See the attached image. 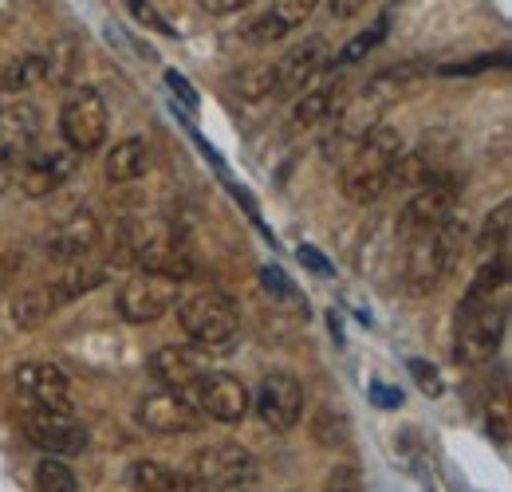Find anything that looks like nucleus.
<instances>
[{"instance_id":"24","label":"nucleus","mask_w":512,"mask_h":492,"mask_svg":"<svg viewBox=\"0 0 512 492\" xmlns=\"http://www.w3.org/2000/svg\"><path fill=\"white\" fill-rule=\"evenodd\" d=\"M127 477L138 492H205L190 473H182L174 465H162V461H134Z\"/></svg>"},{"instance_id":"27","label":"nucleus","mask_w":512,"mask_h":492,"mask_svg":"<svg viewBox=\"0 0 512 492\" xmlns=\"http://www.w3.org/2000/svg\"><path fill=\"white\" fill-rule=\"evenodd\" d=\"M44 79H48L44 56H16L0 67V91H8V95H24V91L40 87Z\"/></svg>"},{"instance_id":"12","label":"nucleus","mask_w":512,"mask_h":492,"mask_svg":"<svg viewBox=\"0 0 512 492\" xmlns=\"http://www.w3.org/2000/svg\"><path fill=\"white\" fill-rule=\"evenodd\" d=\"M174 304H178V284L166 276L138 272L119 288V315L127 323H158Z\"/></svg>"},{"instance_id":"14","label":"nucleus","mask_w":512,"mask_h":492,"mask_svg":"<svg viewBox=\"0 0 512 492\" xmlns=\"http://www.w3.org/2000/svg\"><path fill=\"white\" fill-rule=\"evenodd\" d=\"M331 63V48L323 36H308L304 44H296L284 60L272 63V75H276V87H272V99H292L300 95L323 67Z\"/></svg>"},{"instance_id":"41","label":"nucleus","mask_w":512,"mask_h":492,"mask_svg":"<svg viewBox=\"0 0 512 492\" xmlns=\"http://www.w3.org/2000/svg\"><path fill=\"white\" fill-rule=\"evenodd\" d=\"M375 402H383V406H398L402 398H398V394H390V390H383V386H375Z\"/></svg>"},{"instance_id":"21","label":"nucleus","mask_w":512,"mask_h":492,"mask_svg":"<svg viewBox=\"0 0 512 492\" xmlns=\"http://www.w3.org/2000/svg\"><path fill=\"white\" fill-rule=\"evenodd\" d=\"M201 370H205V351L201 347H158L150 355V374L166 390H186Z\"/></svg>"},{"instance_id":"38","label":"nucleus","mask_w":512,"mask_h":492,"mask_svg":"<svg viewBox=\"0 0 512 492\" xmlns=\"http://www.w3.org/2000/svg\"><path fill=\"white\" fill-rule=\"evenodd\" d=\"M367 4H371V0H331L327 8H331V16H335V20H355Z\"/></svg>"},{"instance_id":"37","label":"nucleus","mask_w":512,"mask_h":492,"mask_svg":"<svg viewBox=\"0 0 512 492\" xmlns=\"http://www.w3.org/2000/svg\"><path fill=\"white\" fill-rule=\"evenodd\" d=\"M127 4H130V12H134V16L142 20V24H150V28H158L162 36H170V24H166V20H162V16H158V12H154V8L146 4V0H127Z\"/></svg>"},{"instance_id":"36","label":"nucleus","mask_w":512,"mask_h":492,"mask_svg":"<svg viewBox=\"0 0 512 492\" xmlns=\"http://www.w3.org/2000/svg\"><path fill=\"white\" fill-rule=\"evenodd\" d=\"M410 374L418 378V386H422L430 398H438V394H442V378H438V370L426 367L422 359H414V363H410Z\"/></svg>"},{"instance_id":"5","label":"nucleus","mask_w":512,"mask_h":492,"mask_svg":"<svg viewBox=\"0 0 512 492\" xmlns=\"http://www.w3.org/2000/svg\"><path fill=\"white\" fill-rule=\"evenodd\" d=\"M193 402V410L205 418V422H217V426H237L249 418V406H253V394L241 378L225 374V370H201L190 386L182 390Z\"/></svg>"},{"instance_id":"9","label":"nucleus","mask_w":512,"mask_h":492,"mask_svg":"<svg viewBox=\"0 0 512 492\" xmlns=\"http://www.w3.org/2000/svg\"><path fill=\"white\" fill-rule=\"evenodd\" d=\"M457 209V182L453 178H426L422 185H414L410 201L398 213V237H414L422 229H434L453 217Z\"/></svg>"},{"instance_id":"1","label":"nucleus","mask_w":512,"mask_h":492,"mask_svg":"<svg viewBox=\"0 0 512 492\" xmlns=\"http://www.w3.org/2000/svg\"><path fill=\"white\" fill-rule=\"evenodd\" d=\"M461 245H465V225H457L453 217L434 225V229H422V233L406 237V256H402L406 296H434L453 272Z\"/></svg>"},{"instance_id":"33","label":"nucleus","mask_w":512,"mask_h":492,"mask_svg":"<svg viewBox=\"0 0 512 492\" xmlns=\"http://www.w3.org/2000/svg\"><path fill=\"white\" fill-rule=\"evenodd\" d=\"M312 433H316V441L327 445V449H335V445H347V441H351L347 418H343L339 410H320V414H316V422H312Z\"/></svg>"},{"instance_id":"4","label":"nucleus","mask_w":512,"mask_h":492,"mask_svg":"<svg viewBox=\"0 0 512 492\" xmlns=\"http://www.w3.org/2000/svg\"><path fill=\"white\" fill-rule=\"evenodd\" d=\"M406 79H410V67L383 71V75H375V79L359 91V99H347L343 111H339V126H335V146L359 142L363 134H371L375 126L383 123V111L402 95Z\"/></svg>"},{"instance_id":"18","label":"nucleus","mask_w":512,"mask_h":492,"mask_svg":"<svg viewBox=\"0 0 512 492\" xmlns=\"http://www.w3.org/2000/svg\"><path fill=\"white\" fill-rule=\"evenodd\" d=\"M320 0H272L268 12H260L253 24L241 32L245 44H272V40H284L292 36L296 28H304V20L316 12Z\"/></svg>"},{"instance_id":"17","label":"nucleus","mask_w":512,"mask_h":492,"mask_svg":"<svg viewBox=\"0 0 512 492\" xmlns=\"http://www.w3.org/2000/svg\"><path fill=\"white\" fill-rule=\"evenodd\" d=\"M99 245H103V225H99V217H95L91 209L67 213L64 221L48 233V241H44L48 256H52V260H64V264L87 260Z\"/></svg>"},{"instance_id":"10","label":"nucleus","mask_w":512,"mask_h":492,"mask_svg":"<svg viewBox=\"0 0 512 492\" xmlns=\"http://www.w3.org/2000/svg\"><path fill=\"white\" fill-rule=\"evenodd\" d=\"M253 406H256V414H260V422H264L268 430H276V433L296 430V426H300V418H304V386H300V378H296V374L276 370V374L260 378Z\"/></svg>"},{"instance_id":"28","label":"nucleus","mask_w":512,"mask_h":492,"mask_svg":"<svg viewBox=\"0 0 512 492\" xmlns=\"http://www.w3.org/2000/svg\"><path fill=\"white\" fill-rule=\"evenodd\" d=\"M52 311H56V300H52L48 284L24 288V292L12 300V323H16L20 331H36L44 319H52Z\"/></svg>"},{"instance_id":"2","label":"nucleus","mask_w":512,"mask_h":492,"mask_svg":"<svg viewBox=\"0 0 512 492\" xmlns=\"http://www.w3.org/2000/svg\"><path fill=\"white\" fill-rule=\"evenodd\" d=\"M406 142H402V130L379 123L371 134H363L351 150V158L343 162V193L347 201L355 205H371L379 201L386 189H390V174L402 158Z\"/></svg>"},{"instance_id":"32","label":"nucleus","mask_w":512,"mask_h":492,"mask_svg":"<svg viewBox=\"0 0 512 492\" xmlns=\"http://www.w3.org/2000/svg\"><path fill=\"white\" fill-rule=\"evenodd\" d=\"M272 87H276V75H272V63H256L245 75H237V91L241 99L260 103V99H272Z\"/></svg>"},{"instance_id":"34","label":"nucleus","mask_w":512,"mask_h":492,"mask_svg":"<svg viewBox=\"0 0 512 492\" xmlns=\"http://www.w3.org/2000/svg\"><path fill=\"white\" fill-rule=\"evenodd\" d=\"M509 217H512V205L509 201H501V205L489 213V221H485V237H481V245L505 252V241H509Z\"/></svg>"},{"instance_id":"31","label":"nucleus","mask_w":512,"mask_h":492,"mask_svg":"<svg viewBox=\"0 0 512 492\" xmlns=\"http://www.w3.org/2000/svg\"><path fill=\"white\" fill-rule=\"evenodd\" d=\"M36 492H79V477L64 457H44L36 465Z\"/></svg>"},{"instance_id":"11","label":"nucleus","mask_w":512,"mask_h":492,"mask_svg":"<svg viewBox=\"0 0 512 492\" xmlns=\"http://www.w3.org/2000/svg\"><path fill=\"white\" fill-rule=\"evenodd\" d=\"M134 422L150 433L178 437V433L201 430V422H205V418L193 410V402L182 394V390H166V386H162V390H154V394L138 398V406H134Z\"/></svg>"},{"instance_id":"22","label":"nucleus","mask_w":512,"mask_h":492,"mask_svg":"<svg viewBox=\"0 0 512 492\" xmlns=\"http://www.w3.org/2000/svg\"><path fill=\"white\" fill-rule=\"evenodd\" d=\"M343 91H347V87H343L339 75L316 83L312 91H300V99H296V107H292V126H296V130H308V126L331 119V115L339 111V103H343Z\"/></svg>"},{"instance_id":"42","label":"nucleus","mask_w":512,"mask_h":492,"mask_svg":"<svg viewBox=\"0 0 512 492\" xmlns=\"http://www.w3.org/2000/svg\"><path fill=\"white\" fill-rule=\"evenodd\" d=\"M264 284H276V292H288V284H284V276H280V272H272V268L264 272Z\"/></svg>"},{"instance_id":"39","label":"nucleus","mask_w":512,"mask_h":492,"mask_svg":"<svg viewBox=\"0 0 512 492\" xmlns=\"http://www.w3.org/2000/svg\"><path fill=\"white\" fill-rule=\"evenodd\" d=\"M209 16H229V12H241V8H249L253 0H197Z\"/></svg>"},{"instance_id":"25","label":"nucleus","mask_w":512,"mask_h":492,"mask_svg":"<svg viewBox=\"0 0 512 492\" xmlns=\"http://www.w3.org/2000/svg\"><path fill=\"white\" fill-rule=\"evenodd\" d=\"M103 170H107V182L115 185L146 178L150 174V142L146 138H123V142H115Z\"/></svg>"},{"instance_id":"29","label":"nucleus","mask_w":512,"mask_h":492,"mask_svg":"<svg viewBox=\"0 0 512 492\" xmlns=\"http://www.w3.org/2000/svg\"><path fill=\"white\" fill-rule=\"evenodd\" d=\"M390 32V16H379L367 32H359L355 40H347L339 52H335V60H331V67H351V63L367 60V52H375L379 44H383V36Z\"/></svg>"},{"instance_id":"40","label":"nucleus","mask_w":512,"mask_h":492,"mask_svg":"<svg viewBox=\"0 0 512 492\" xmlns=\"http://www.w3.org/2000/svg\"><path fill=\"white\" fill-rule=\"evenodd\" d=\"M300 256H304V260H308L316 272H327V264L320 260V252H316V248H300Z\"/></svg>"},{"instance_id":"13","label":"nucleus","mask_w":512,"mask_h":492,"mask_svg":"<svg viewBox=\"0 0 512 492\" xmlns=\"http://www.w3.org/2000/svg\"><path fill=\"white\" fill-rule=\"evenodd\" d=\"M24 437L44 457H75L87 449V430L71 414H52V410L24 414Z\"/></svg>"},{"instance_id":"8","label":"nucleus","mask_w":512,"mask_h":492,"mask_svg":"<svg viewBox=\"0 0 512 492\" xmlns=\"http://www.w3.org/2000/svg\"><path fill=\"white\" fill-rule=\"evenodd\" d=\"M193 481L201 489H241L256 481V457L237 445V441H221L209 445L193 457Z\"/></svg>"},{"instance_id":"19","label":"nucleus","mask_w":512,"mask_h":492,"mask_svg":"<svg viewBox=\"0 0 512 492\" xmlns=\"http://www.w3.org/2000/svg\"><path fill=\"white\" fill-rule=\"evenodd\" d=\"M134 264H138L142 272H150V276H166V280H174V284H182V280H190L193 276L190 248L178 245V241H170V237H162L158 229L146 237V245L138 248Z\"/></svg>"},{"instance_id":"35","label":"nucleus","mask_w":512,"mask_h":492,"mask_svg":"<svg viewBox=\"0 0 512 492\" xmlns=\"http://www.w3.org/2000/svg\"><path fill=\"white\" fill-rule=\"evenodd\" d=\"M323 492H363V477L355 465H335L323 481Z\"/></svg>"},{"instance_id":"3","label":"nucleus","mask_w":512,"mask_h":492,"mask_svg":"<svg viewBox=\"0 0 512 492\" xmlns=\"http://www.w3.org/2000/svg\"><path fill=\"white\" fill-rule=\"evenodd\" d=\"M178 323L205 355H225L241 335V311L221 292H197L186 304H178Z\"/></svg>"},{"instance_id":"6","label":"nucleus","mask_w":512,"mask_h":492,"mask_svg":"<svg viewBox=\"0 0 512 492\" xmlns=\"http://www.w3.org/2000/svg\"><path fill=\"white\" fill-rule=\"evenodd\" d=\"M505 327H509V304L505 296L485 304V308H473L465 315H457V339H453V363L461 367H477V363H489L505 339Z\"/></svg>"},{"instance_id":"7","label":"nucleus","mask_w":512,"mask_h":492,"mask_svg":"<svg viewBox=\"0 0 512 492\" xmlns=\"http://www.w3.org/2000/svg\"><path fill=\"white\" fill-rule=\"evenodd\" d=\"M60 130L75 154H91L107 138V103L95 87H75L60 107Z\"/></svg>"},{"instance_id":"20","label":"nucleus","mask_w":512,"mask_h":492,"mask_svg":"<svg viewBox=\"0 0 512 492\" xmlns=\"http://www.w3.org/2000/svg\"><path fill=\"white\" fill-rule=\"evenodd\" d=\"M40 134V111L32 103H8L0 107V162H20L28 146Z\"/></svg>"},{"instance_id":"16","label":"nucleus","mask_w":512,"mask_h":492,"mask_svg":"<svg viewBox=\"0 0 512 492\" xmlns=\"http://www.w3.org/2000/svg\"><path fill=\"white\" fill-rule=\"evenodd\" d=\"M16 390L36 402V410L52 414H71V378L56 363H20L16 367Z\"/></svg>"},{"instance_id":"15","label":"nucleus","mask_w":512,"mask_h":492,"mask_svg":"<svg viewBox=\"0 0 512 492\" xmlns=\"http://www.w3.org/2000/svg\"><path fill=\"white\" fill-rule=\"evenodd\" d=\"M75 150L67 146V150H36V154H24L20 162H16V189L24 193V197H48V193H56L60 185L75 174Z\"/></svg>"},{"instance_id":"26","label":"nucleus","mask_w":512,"mask_h":492,"mask_svg":"<svg viewBox=\"0 0 512 492\" xmlns=\"http://www.w3.org/2000/svg\"><path fill=\"white\" fill-rule=\"evenodd\" d=\"M107 276H111V268L91 264V260H75V264H67V272L60 276V280H52V284H48V292H52L56 308H64V304H71V300H79V296H87V292L103 288V284H107Z\"/></svg>"},{"instance_id":"30","label":"nucleus","mask_w":512,"mask_h":492,"mask_svg":"<svg viewBox=\"0 0 512 492\" xmlns=\"http://www.w3.org/2000/svg\"><path fill=\"white\" fill-rule=\"evenodd\" d=\"M44 63H48V79L52 83H67L79 71V63H83V48L75 44V36H60L52 44V52L44 56Z\"/></svg>"},{"instance_id":"23","label":"nucleus","mask_w":512,"mask_h":492,"mask_svg":"<svg viewBox=\"0 0 512 492\" xmlns=\"http://www.w3.org/2000/svg\"><path fill=\"white\" fill-rule=\"evenodd\" d=\"M505 288H509V252H497L493 260H485V264H481V272H477V276H473V284L465 288V296H461V304H457V315H465V311L485 308V304L501 300V296H505Z\"/></svg>"}]
</instances>
